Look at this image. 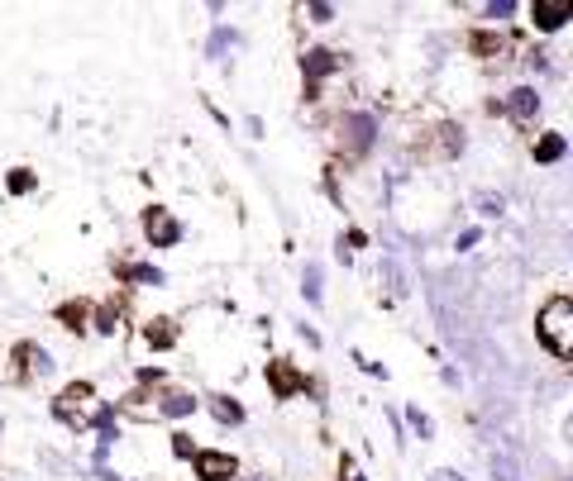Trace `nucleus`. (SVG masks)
<instances>
[{
    "mask_svg": "<svg viewBox=\"0 0 573 481\" xmlns=\"http://www.w3.org/2000/svg\"><path fill=\"white\" fill-rule=\"evenodd\" d=\"M450 206H454V196H450V186H444L440 177H407V182H397V192H392V220L401 234H411V239H430L435 229L450 220Z\"/></svg>",
    "mask_w": 573,
    "mask_h": 481,
    "instance_id": "f257e3e1",
    "label": "nucleus"
},
{
    "mask_svg": "<svg viewBox=\"0 0 573 481\" xmlns=\"http://www.w3.org/2000/svg\"><path fill=\"white\" fill-rule=\"evenodd\" d=\"M536 339L564 362L573 353V300L569 296H550L536 310Z\"/></svg>",
    "mask_w": 573,
    "mask_h": 481,
    "instance_id": "f03ea898",
    "label": "nucleus"
},
{
    "mask_svg": "<svg viewBox=\"0 0 573 481\" xmlns=\"http://www.w3.org/2000/svg\"><path fill=\"white\" fill-rule=\"evenodd\" d=\"M372 143H378V120H372L368 110H344L335 120V153L339 157H364L372 153Z\"/></svg>",
    "mask_w": 573,
    "mask_h": 481,
    "instance_id": "7ed1b4c3",
    "label": "nucleus"
},
{
    "mask_svg": "<svg viewBox=\"0 0 573 481\" xmlns=\"http://www.w3.org/2000/svg\"><path fill=\"white\" fill-rule=\"evenodd\" d=\"M53 411H57V419H63V425L86 429V425H96V419L106 415L110 405H100V401H96V391L86 386V382H77V386H67L63 396L53 401Z\"/></svg>",
    "mask_w": 573,
    "mask_h": 481,
    "instance_id": "20e7f679",
    "label": "nucleus"
},
{
    "mask_svg": "<svg viewBox=\"0 0 573 481\" xmlns=\"http://www.w3.org/2000/svg\"><path fill=\"white\" fill-rule=\"evenodd\" d=\"M458 153H464V134H458L454 124L421 129V134L411 139V157H421V163H450Z\"/></svg>",
    "mask_w": 573,
    "mask_h": 481,
    "instance_id": "39448f33",
    "label": "nucleus"
},
{
    "mask_svg": "<svg viewBox=\"0 0 573 481\" xmlns=\"http://www.w3.org/2000/svg\"><path fill=\"white\" fill-rule=\"evenodd\" d=\"M143 239H149L153 248H177V243H182V225H177V215L163 210V206L143 210Z\"/></svg>",
    "mask_w": 573,
    "mask_h": 481,
    "instance_id": "423d86ee",
    "label": "nucleus"
},
{
    "mask_svg": "<svg viewBox=\"0 0 573 481\" xmlns=\"http://www.w3.org/2000/svg\"><path fill=\"white\" fill-rule=\"evenodd\" d=\"M540 106H544V100H540V91H536V86H511V91L501 96V110H507L516 124H536Z\"/></svg>",
    "mask_w": 573,
    "mask_h": 481,
    "instance_id": "0eeeda50",
    "label": "nucleus"
},
{
    "mask_svg": "<svg viewBox=\"0 0 573 481\" xmlns=\"http://www.w3.org/2000/svg\"><path fill=\"white\" fill-rule=\"evenodd\" d=\"M196 405H201V401H196L186 386H163V391L153 396V415H163V419H186V415L196 411Z\"/></svg>",
    "mask_w": 573,
    "mask_h": 481,
    "instance_id": "6e6552de",
    "label": "nucleus"
},
{
    "mask_svg": "<svg viewBox=\"0 0 573 481\" xmlns=\"http://www.w3.org/2000/svg\"><path fill=\"white\" fill-rule=\"evenodd\" d=\"M192 462H196V477L201 481H235L239 477V462L229 458V453H215V448H201Z\"/></svg>",
    "mask_w": 573,
    "mask_h": 481,
    "instance_id": "1a4fd4ad",
    "label": "nucleus"
},
{
    "mask_svg": "<svg viewBox=\"0 0 573 481\" xmlns=\"http://www.w3.org/2000/svg\"><path fill=\"white\" fill-rule=\"evenodd\" d=\"M569 14H573L569 0H536V6H530V24H536L540 34H554V29H564Z\"/></svg>",
    "mask_w": 573,
    "mask_h": 481,
    "instance_id": "9d476101",
    "label": "nucleus"
},
{
    "mask_svg": "<svg viewBox=\"0 0 573 481\" xmlns=\"http://www.w3.org/2000/svg\"><path fill=\"white\" fill-rule=\"evenodd\" d=\"M14 358L24 362V376H53V353H48V348H39V343H24Z\"/></svg>",
    "mask_w": 573,
    "mask_h": 481,
    "instance_id": "9b49d317",
    "label": "nucleus"
},
{
    "mask_svg": "<svg viewBox=\"0 0 573 481\" xmlns=\"http://www.w3.org/2000/svg\"><path fill=\"white\" fill-rule=\"evenodd\" d=\"M268 376H272V391H278V396H292V391H301L306 382H301V372L292 368V362H268Z\"/></svg>",
    "mask_w": 573,
    "mask_h": 481,
    "instance_id": "f8f14e48",
    "label": "nucleus"
},
{
    "mask_svg": "<svg viewBox=\"0 0 573 481\" xmlns=\"http://www.w3.org/2000/svg\"><path fill=\"white\" fill-rule=\"evenodd\" d=\"M335 67H339V57L329 53V48H311L306 57H301V72H306V81H321V77H329Z\"/></svg>",
    "mask_w": 573,
    "mask_h": 481,
    "instance_id": "ddd939ff",
    "label": "nucleus"
},
{
    "mask_svg": "<svg viewBox=\"0 0 573 481\" xmlns=\"http://www.w3.org/2000/svg\"><path fill=\"white\" fill-rule=\"evenodd\" d=\"M468 48L478 53V57H493V63H501V53H507V39L493 34V29H478V34L468 39Z\"/></svg>",
    "mask_w": 573,
    "mask_h": 481,
    "instance_id": "4468645a",
    "label": "nucleus"
},
{
    "mask_svg": "<svg viewBox=\"0 0 573 481\" xmlns=\"http://www.w3.org/2000/svg\"><path fill=\"white\" fill-rule=\"evenodd\" d=\"M378 276H382V286L392 291V296H407V291H411V282H407V267H401V262H397L392 253L382 258V267H378Z\"/></svg>",
    "mask_w": 573,
    "mask_h": 481,
    "instance_id": "2eb2a0df",
    "label": "nucleus"
},
{
    "mask_svg": "<svg viewBox=\"0 0 573 481\" xmlns=\"http://www.w3.org/2000/svg\"><path fill=\"white\" fill-rule=\"evenodd\" d=\"M143 343L149 348H172L177 343V325H172V319H149V325H143Z\"/></svg>",
    "mask_w": 573,
    "mask_h": 481,
    "instance_id": "dca6fc26",
    "label": "nucleus"
},
{
    "mask_svg": "<svg viewBox=\"0 0 573 481\" xmlns=\"http://www.w3.org/2000/svg\"><path fill=\"white\" fill-rule=\"evenodd\" d=\"M120 276L134 286H163V272L149 267V262H129V267H120Z\"/></svg>",
    "mask_w": 573,
    "mask_h": 481,
    "instance_id": "f3484780",
    "label": "nucleus"
},
{
    "mask_svg": "<svg viewBox=\"0 0 573 481\" xmlns=\"http://www.w3.org/2000/svg\"><path fill=\"white\" fill-rule=\"evenodd\" d=\"M564 153H569V139H564V134H544V139L536 143V163H559Z\"/></svg>",
    "mask_w": 573,
    "mask_h": 481,
    "instance_id": "a211bd4d",
    "label": "nucleus"
},
{
    "mask_svg": "<svg viewBox=\"0 0 573 481\" xmlns=\"http://www.w3.org/2000/svg\"><path fill=\"white\" fill-rule=\"evenodd\" d=\"M210 415L220 419V425H244V405L229 396H210Z\"/></svg>",
    "mask_w": 573,
    "mask_h": 481,
    "instance_id": "6ab92c4d",
    "label": "nucleus"
},
{
    "mask_svg": "<svg viewBox=\"0 0 573 481\" xmlns=\"http://www.w3.org/2000/svg\"><path fill=\"white\" fill-rule=\"evenodd\" d=\"M473 210H478L483 220H497V215L507 210V200H501L497 192H478V196H473Z\"/></svg>",
    "mask_w": 573,
    "mask_h": 481,
    "instance_id": "aec40b11",
    "label": "nucleus"
},
{
    "mask_svg": "<svg viewBox=\"0 0 573 481\" xmlns=\"http://www.w3.org/2000/svg\"><path fill=\"white\" fill-rule=\"evenodd\" d=\"M301 291H306V300H311V305H321L325 286H321V267H315V262H306V272H301Z\"/></svg>",
    "mask_w": 573,
    "mask_h": 481,
    "instance_id": "412c9836",
    "label": "nucleus"
},
{
    "mask_svg": "<svg viewBox=\"0 0 573 481\" xmlns=\"http://www.w3.org/2000/svg\"><path fill=\"white\" fill-rule=\"evenodd\" d=\"M493 472H497V481H521V468L507 453H493Z\"/></svg>",
    "mask_w": 573,
    "mask_h": 481,
    "instance_id": "4be33fe9",
    "label": "nucleus"
},
{
    "mask_svg": "<svg viewBox=\"0 0 573 481\" xmlns=\"http://www.w3.org/2000/svg\"><path fill=\"white\" fill-rule=\"evenodd\" d=\"M225 48H235V29H215L210 43H206V53H210V57H220Z\"/></svg>",
    "mask_w": 573,
    "mask_h": 481,
    "instance_id": "5701e85b",
    "label": "nucleus"
},
{
    "mask_svg": "<svg viewBox=\"0 0 573 481\" xmlns=\"http://www.w3.org/2000/svg\"><path fill=\"white\" fill-rule=\"evenodd\" d=\"M96 329L100 334H115V329H120V310H115V305H100V310H96Z\"/></svg>",
    "mask_w": 573,
    "mask_h": 481,
    "instance_id": "b1692460",
    "label": "nucleus"
},
{
    "mask_svg": "<svg viewBox=\"0 0 573 481\" xmlns=\"http://www.w3.org/2000/svg\"><path fill=\"white\" fill-rule=\"evenodd\" d=\"M57 319H63L67 329H86V305H63V310H57Z\"/></svg>",
    "mask_w": 573,
    "mask_h": 481,
    "instance_id": "393cba45",
    "label": "nucleus"
},
{
    "mask_svg": "<svg viewBox=\"0 0 573 481\" xmlns=\"http://www.w3.org/2000/svg\"><path fill=\"white\" fill-rule=\"evenodd\" d=\"M306 20H311V24H335V6H321V0H311V6H306Z\"/></svg>",
    "mask_w": 573,
    "mask_h": 481,
    "instance_id": "a878e982",
    "label": "nucleus"
},
{
    "mask_svg": "<svg viewBox=\"0 0 573 481\" xmlns=\"http://www.w3.org/2000/svg\"><path fill=\"white\" fill-rule=\"evenodd\" d=\"M483 14L493 24H501V20H511V14H516V6H511V0H493V6H483Z\"/></svg>",
    "mask_w": 573,
    "mask_h": 481,
    "instance_id": "bb28decb",
    "label": "nucleus"
},
{
    "mask_svg": "<svg viewBox=\"0 0 573 481\" xmlns=\"http://www.w3.org/2000/svg\"><path fill=\"white\" fill-rule=\"evenodd\" d=\"M10 192H14V196L34 192V172H29V167H14V177H10Z\"/></svg>",
    "mask_w": 573,
    "mask_h": 481,
    "instance_id": "cd10ccee",
    "label": "nucleus"
},
{
    "mask_svg": "<svg viewBox=\"0 0 573 481\" xmlns=\"http://www.w3.org/2000/svg\"><path fill=\"white\" fill-rule=\"evenodd\" d=\"M407 419H411V429L421 434V439H430V434H435V425H430V415H421V411H411Z\"/></svg>",
    "mask_w": 573,
    "mask_h": 481,
    "instance_id": "c85d7f7f",
    "label": "nucleus"
},
{
    "mask_svg": "<svg viewBox=\"0 0 573 481\" xmlns=\"http://www.w3.org/2000/svg\"><path fill=\"white\" fill-rule=\"evenodd\" d=\"M478 239H483V234H478V229H464V234H458V239H454V248H458V253H468V248H473V243H478Z\"/></svg>",
    "mask_w": 573,
    "mask_h": 481,
    "instance_id": "c756f323",
    "label": "nucleus"
},
{
    "mask_svg": "<svg viewBox=\"0 0 573 481\" xmlns=\"http://www.w3.org/2000/svg\"><path fill=\"white\" fill-rule=\"evenodd\" d=\"M430 481H464V477L450 472V468H440V472H430Z\"/></svg>",
    "mask_w": 573,
    "mask_h": 481,
    "instance_id": "7c9ffc66",
    "label": "nucleus"
},
{
    "mask_svg": "<svg viewBox=\"0 0 573 481\" xmlns=\"http://www.w3.org/2000/svg\"><path fill=\"white\" fill-rule=\"evenodd\" d=\"M349 481H364V477H349Z\"/></svg>",
    "mask_w": 573,
    "mask_h": 481,
    "instance_id": "2f4dec72",
    "label": "nucleus"
}]
</instances>
